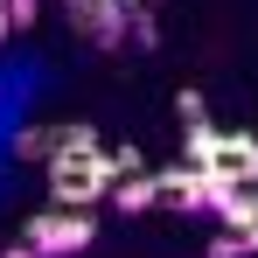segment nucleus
<instances>
[{"instance_id":"obj_1","label":"nucleus","mask_w":258,"mask_h":258,"mask_svg":"<svg viewBox=\"0 0 258 258\" xmlns=\"http://www.w3.org/2000/svg\"><path fill=\"white\" fill-rule=\"evenodd\" d=\"M49 181H56V203H63V210H91V203H98V196L112 188V168H105V147L49 161Z\"/></svg>"},{"instance_id":"obj_2","label":"nucleus","mask_w":258,"mask_h":258,"mask_svg":"<svg viewBox=\"0 0 258 258\" xmlns=\"http://www.w3.org/2000/svg\"><path fill=\"white\" fill-rule=\"evenodd\" d=\"M91 237H98L91 210H42L35 223H28V251H35V258H63V251H84Z\"/></svg>"},{"instance_id":"obj_3","label":"nucleus","mask_w":258,"mask_h":258,"mask_svg":"<svg viewBox=\"0 0 258 258\" xmlns=\"http://www.w3.org/2000/svg\"><path fill=\"white\" fill-rule=\"evenodd\" d=\"M216 168L230 174V188H258V140H251V133H223Z\"/></svg>"},{"instance_id":"obj_4","label":"nucleus","mask_w":258,"mask_h":258,"mask_svg":"<svg viewBox=\"0 0 258 258\" xmlns=\"http://www.w3.org/2000/svg\"><path fill=\"white\" fill-rule=\"evenodd\" d=\"M216 216H223L230 237H244V244L258 251V188H230V196L216 203Z\"/></svg>"},{"instance_id":"obj_5","label":"nucleus","mask_w":258,"mask_h":258,"mask_svg":"<svg viewBox=\"0 0 258 258\" xmlns=\"http://www.w3.org/2000/svg\"><path fill=\"white\" fill-rule=\"evenodd\" d=\"M154 203H168V210H203V174H196V168L154 174Z\"/></svg>"},{"instance_id":"obj_6","label":"nucleus","mask_w":258,"mask_h":258,"mask_svg":"<svg viewBox=\"0 0 258 258\" xmlns=\"http://www.w3.org/2000/svg\"><path fill=\"white\" fill-rule=\"evenodd\" d=\"M216 154H223V133L210 119H196L188 126V168H216Z\"/></svg>"},{"instance_id":"obj_7","label":"nucleus","mask_w":258,"mask_h":258,"mask_svg":"<svg viewBox=\"0 0 258 258\" xmlns=\"http://www.w3.org/2000/svg\"><path fill=\"white\" fill-rule=\"evenodd\" d=\"M42 133H49V161H63V154H91V147H98L91 126H42Z\"/></svg>"},{"instance_id":"obj_8","label":"nucleus","mask_w":258,"mask_h":258,"mask_svg":"<svg viewBox=\"0 0 258 258\" xmlns=\"http://www.w3.org/2000/svg\"><path fill=\"white\" fill-rule=\"evenodd\" d=\"M112 210H126V216L154 210V174H133V181H119V196H112Z\"/></svg>"},{"instance_id":"obj_9","label":"nucleus","mask_w":258,"mask_h":258,"mask_svg":"<svg viewBox=\"0 0 258 258\" xmlns=\"http://www.w3.org/2000/svg\"><path fill=\"white\" fill-rule=\"evenodd\" d=\"M105 168H112V181H133L140 174V147H105Z\"/></svg>"},{"instance_id":"obj_10","label":"nucleus","mask_w":258,"mask_h":258,"mask_svg":"<svg viewBox=\"0 0 258 258\" xmlns=\"http://www.w3.org/2000/svg\"><path fill=\"white\" fill-rule=\"evenodd\" d=\"M14 154H21V161H49V133H42V126H28L21 140H14Z\"/></svg>"},{"instance_id":"obj_11","label":"nucleus","mask_w":258,"mask_h":258,"mask_svg":"<svg viewBox=\"0 0 258 258\" xmlns=\"http://www.w3.org/2000/svg\"><path fill=\"white\" fill-rule=\"evenodd\" d=\"M210 258H251V244L230 237V230H216V237H210Z\"/></svg>"},{"instance_id":"obj_12","label":"nucleus","mask_w":258,"mask_h":258,"mask_svg":"<svg viewBox=\"0 0 258 258\" xmlns=\"http://www.w3.org/2000/svg\"><path fill=\"white\" fill-rule=\"evenodd\" d=\"M35 7H42V0H7V21H14V28H28V21H35Z\"/></svg>"},{"instance_id":"obj_13","label":"nucleus","mask_w":258,"mask_h":258,"mask_svg":"<svg viewBox=\"0 0 258 258\" xmlns=\"http://www.w3.org/2000/svg\"><path fill=\"white\" fill-rule=\"evenodd\" d=\"M7 35H14V21H7V0H0V42H7Z\"/></svg>"},{"instance_id":"obj_14","label":"nucleus","mask_w":258,"mask_h":258,"mask_svg":"<svg viewBox=\"0 0 258 258\" xmlns=\"http://www.w3.org/2000/svg\"><path fill=\"white\" fill-rule=\"evenodd\" d=\"M7 258H35V251H28V244H14V251H7Z\"/></svg>"},{"instance_id":"obj_15","label":"nucleus","mask_w":258,"mask_h":258,"mask_svg":"<svg viewBox=\"0 0 258 258\" xmlns=\"http://www.w3.org/2000/svg\"><path fill=\"white\" fill-rule=\"evenodd\" d=\"M251 140H258V126H251Z\"/></svg>"}]
</instances>
